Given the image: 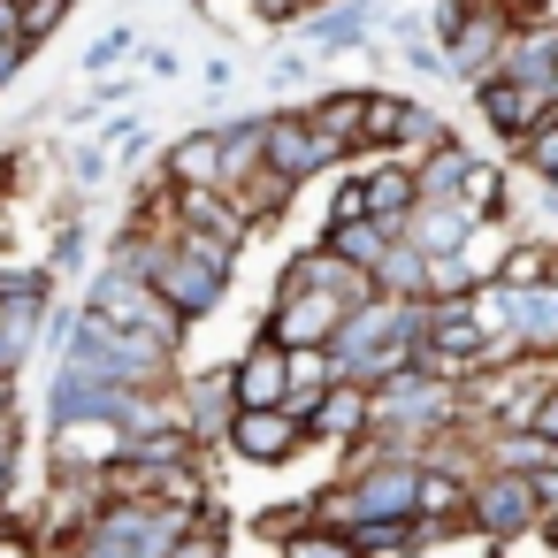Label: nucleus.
Returning a JSON list of instances; mask_svg holds the SVG:
<instances>
[{
	"label": "nucleus",
	"instance_id": "nucleus-8",
	"mask_svg": "<svg viewBox=\"0 0 558 558\" xmlns=\"http://www.w3.org/2000/svg\"><path fill=\"white\" fill-rule=\"evenodd\" d=\"M306 428L322 444H367L375 436V383H329Z\"/></svg>",
	"mask_w": 558,
	"mask_h": 558
},
{
	"label": "nucleus",
	"instance_id": "nucleus-20",
	"mask_svg": "<svg viewBox=\"0 0 558 558\" xmlns=\"http://www.w3.org/2000/svg\"><path fill=\"white\" fill-rule=\"evenodd\" d=\"M62 16H70V0H24V39L39 47V39L62 24Z\"/></svg>",
	"mask_w": 558,
	"mask_h": 558
},
{
	"label": "nucleus",
	"instance_id": "nucleus-14",
	"mask_svg": "<svg viewBox=\"0 0 558 558\" xmlns=\"http://www.w3.org/2000/svg\"><path fill=\"white\" fill-rule=\"evenodd\" d=\"M306 116H314L344 154H367V93H329V100H314Z\"/></svg>",
	"mask_w": 558,
	"mask_h": 558
},
{
	"label": "nucleus",
	"instance_id": "nucleus-16",
	"mask_svg": "<svg viewBox=\"0 0 558 558\" xmlns=\"http://www.w3.org/2000/svg\"><path fill=\"white\" fill-rule=\"evenodd\" d=\"M398 238H405V230H390V222H375V215H360V222H337V230H329V245H337L344 260H360L367 276L383 268V253H390Z\"/></svg>",
	"mask_w": 558,
	"mask_h": 558
},
{
	"label": "nucleus",
	"instance_id": "nucleus-1",
	"mask_svg": "<svg viewBox=\"0 0 558 558\" xmlns=\"http://www.w3.org/2000/svg\"><path fill=\"white\" fill-rule=\"evenodd\" d=\"M466 527L489 535V543H520L543 527V505H535V474H505V466H482L474 489H466Z\"/></svg>",
	"mask_w": 558,
	"mask_h": 558
},
{
	"label": "nucleus",
	"instance_id": "nucleus-7",
	"mask_svg": "<svg viewBox=\"0 0 558 558\" xmlns=\"http://www.w3.org/2000/svg\"><path fill=\"white\" fill-rule=\"evenodd\" d=\"M230 383H238V413L245 405H283L291 398V383H299V352H283L268 329L253 337V352L245 360H230Z\"/></svg>",
	"mask_w": 558,
	"mask_h": 558
},
{
	"label": "nucleus",
	"instance_id": "nucleus-9",
	"mask_svg": "<svg viewBox=\"0 0 558 558\" xmlns=\"http://www.w3.org/2000/svg\"><path fill=\"white\" fill-rule=\"evenodd\" d=\"M474 108H482V123L505 138V146H520L543 116H550V100L543 93H527V85H512V77H489V85H474Z\"/></svg>",
	"mask_w": 558,
	"mask_h": 558
},
{
	"label": "nucleus",
	"instance_id": "nucleus-13",
	"mask_svg": "<svg viewBox=\"0 0 558 558\" xmlns=\"http://www.w3.org/2000/svg\"><path fill=\"white\" fill-rule=\"evenodd\" d=\"M428 268H436V260H428L413 238H398V245L383 253V268H375V291H383V299H428Z\"/></svg>",
	"mask_w": 558,
	"mask_h": 558
},
{
	"label": "nucleus",
	"instance_id": "nucleus-22",
	"mask_svg": "<svg viewBox=\"0 0 558 558\" xmlns=\"http://www.w3.org/2000/svg\"><path fill=\"white\" fill-rule=\"evenodd\" d=\"M0 459L16 466V413H0Z\"/></svg>",
	"mask_w": 558,
	"mask_h": 558
},
{
	"label": "nucleus",
	"instance_id": "nucleus-4",
	"mask_svg": "<svg viewBox=\"0 0 558 558\" xmlns=\"http://www.w3.org/2000/svg\"><path fill=\"white\" fill-rule=\"evenodd\" d=\"M306 421L291 413V405H245L238 421H230V451L238 459H253V466H291L299 451H306Z\"/></svg>",
	"mask_w": 558,
	"mask_h": 558
},
{
	"label": "nucleus",
	"instance_id": "nucleus-18",
	"mask_svg": "<svg viewBox=\"0 0 558 558\" xmlns=\"http://www.w3.org/2000/svg\"><path fill=\"white\" fill-rule=\"evenodd\" d=\"M276 550H283V558H360V550H352V527H329V520H306V527H291Z\"/></svg>",
	"mask_w": 558,
	"mask_h": 558
},
{
	"label": "nucleus",
	"instance_id": "nucleus-3",
	"mask_svg": "<svg viewBox=\"0 0 558 558\" xmlns=\"http://www.w3.org/2000/svg\"><path fill=\"white\" fill-rule=\"evenodd\" d=\"M344 322H352L344 299H322V291H276V306H268L260 329H268L283 352H329V344L344 337Z\"/></svg>",
	"mask_w": 558,
	"mask_h": 558
},
{
	"label": "nucleus",
	"instance_id": "nucleus-5",
	"mask_svg": "<svg viewBox=\"0 0 558 558\" xmlns=\"http://www.w3.org/2000/svg\"><path fill=\"white\" fill-rule=\"evenodd\" d=\"M276 291H322V299H344V306H367V299H383V291H375V276H367L360 260H344L329 238H322V245H306V253L283 268V283H276Z\"/></svg>",
	"mask_w": 558,
	"mask_h": 558
},
{
	"label": "nucleus",
	"instance_id": "nucleus-2",
	"mask_svg": "<svg viewBox=\"0 0 558 558\" xmlns=\"http://www.w3.org/2000/svg\"><path fill=\"white\" fill-rule=\"evenodd\" d=\"M260 161L276 169V177H291V184H306V177H322V169H337V161H352L314 116H268L260 123Z\"/></svg>",
	"mask_w": 558,
	"mask_h": 558
},
{
	"label": "nucleus",
	"instance_id": "nucleus-21",
	"mask_svg": "<svg viewBox=\"0 0 558 558\" xmlns=\"http://www.w3.org/2000/svg\"><path fill=\"white\" fill-rule=\"evenodd\" d=\"M535 436L558 444V390H543V405H535Z\"/></svg>",
	"mask_w": 558,
	"mask_h": 558
},
{
	"label": "nucleus",
	"instance_id": "nucleus-12",
	"mask_svg": "<svg viewBox=\"0 0 558 558\" xmlns=\"http://www.w3.org/2000/svg\"><path fill=\"white\" fill-rule=\"evenodd\" d=\"M360 184H367V215H375V222H390V230L413 222V207H421V177H413V161H383V169H367Z\"/></svg>",
	"mask_w": 558,
	"mask_h": 558
},
{
	"label": "nucleus",
	"instance_id": "nucleus-6",
	"mask_svg": "<svg viewBox=\"0 0 558 558\" xmlns=\"http://www.w3.org/2000/svg\"><path fill=\"white\" fill-rule=\"evenodd\" d=\"M161 177H169V192H222L230 184V123L177 138L169 161H161Z\"/></svg>",
	"mask_w": 558,
	"mask_h": 558
},
{
	"label": "nucleus",
	"instance_id": "nucleus-15",
	"mask_svg": "<svg viewBox=\"0 0 558 558\" xmlns=\"http://www.w3.org/2000/svg\"><path fill=\"white\" fill-rule=\"evenodd\" d=\"M466 169H474V154H466L459 138H444L436 154H421V161H413V177H421V199H459Z\"/></svg>",
	"mask_w": 558,
	"mask_h": 558
},
{
	"label": "nucleus",
	"instance_id": "nucleus-19",
	"mask_svg": "<svg viewBox=\"0 0 558 558\" xmlns=\"http://www.w3.org/2000/svg\"><path fill=\"white\" fill-rule=\"evenodd\" d=\"M512 161H520L535 184H558V108H550V116H543V123L512 146Z\"/></svg>",
	"mask_w": 558,
	"mask_h": 558
},
{
	"label": "nucleus",
	"instance_id": "nucleus-17",
	"mask_svg": "<svg viewBox=\"0 0 558 558\" xmlns=\"http://www.w3.org/2000/svg\"><path fill=\"white\" fill-rule=\"evenodd\" d=\"M428 535H436L428 520H360V527H352V550H360V558H405V550L428 543Z\"/></svg>",
	"mask_w": 558,
	"mask_h": 558
},
{
	"label": "nucleus",
	"instance_id": "nucleus-11",
	"mask_svg": "<svg viewBox=\"0 0 558 558\" xmlns=\"http://www.w3.org/2000/svg\"><path fill=\"white\" fill-rule=\"evenodd\" d=\"M184 428L207 444V436H230V421H238V383H230V367H215V375H199L184 398Z\"/></svg>",
	"mask_w": 558,
	"mask_h": 558
},
{
	"label": "nucleus",
	"instance_id": "nucleus-10",
	"mask_svg": "<svg viewBox=\"0 0 558 558\" xmlns=\"http://www.w3.org/2000/svg\"><path fill=\"white\" fill-rule=\"evenodd\" d=\"M474 230H482V222H474L459 199H421V207H413V222H405V238H413L428 260H451V253H459Z\"/></svg>",
	"mask_w": 558,
	"mask_h": 558
}]
</instances>
